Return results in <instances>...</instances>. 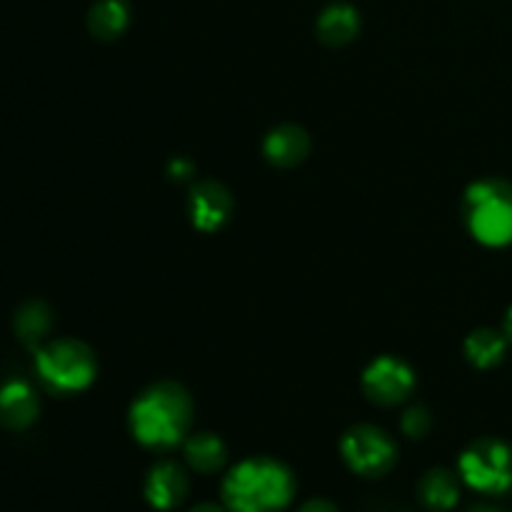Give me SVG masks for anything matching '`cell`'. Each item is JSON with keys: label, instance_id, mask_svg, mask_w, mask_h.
<instances>
[{"label": "cell", "instance_id": "6da1fadb", "mask_svg": "<svg viewBox=\"0 0 512 512\" xmlns=\"http://www.w3.org/2000/svg\"><path fill=\"white\" fill-rule=\"evenodd\" d=\"M128 425L133 438L148 450H173L185 443L193 425V400L178 383L150 385L130 405Z\"/></svg>", "mask_w": 512, "mask_h": 512}, {"label": "cell", "instance_id": "7a4b0ae2", "mask_svg": "<svg viewBox=\"0 0 512 512\" xmlns=\"http://www.w3.org/2000/svg\"><path fill=\"white\" fill-rule=\"evenodd\" d=\"M293 470L275 458H248L228 470L223 480V505L228 512H283L293 503Z\"/></svg>", "mask_w": 512, "mask_h": 512}, {"label": "cell", "instance_id": "3957f363", "mask_svg": "<svg viewBox=\"0 0 512 512\" xmlns=\"http://www.w3.org/2000/svg\"><path fill=\"white\" fill-rule=\"evenodd\" d=\"M463 218L470 235L488 248L512 243V183L500 178L475 180L463 198Z\"/></svg>", "mask_w": 512, "mask_h": 512}, {"label": "cell", "instance_id": "277c9868", "mask_svg": "<svg viewBox=\"0 0 512 512\" xmlns=\"http://www.w3.org/2000/svg\"><path fill=\"white\" fill-rule=\"evenodd\" d=\"M35 368L55 393H80L98 375V358L83 340L58 338L40 345L35 353Z\"/></svg>", "mask_w": 512, "mask_h": 512}, {"label": "cell", "instance_id": "5b68a950", "mask_svg": "<svg viewBox=\"0 0 512 512\" xmlns=\"http://www.w3.org/2000/svg\"><path fill=\"white\" fill-rule=\"evenodd\" d=\"M460 480L483 495H505L512 490V445L498 438H480L465 448L458 460Z\"/></svg>", "mask_w": 512, "mask_h": 512}, {"label": "cell", "instance_id": "8992f818", "mask_svg": "<svg viewBox=\"0 0 512 512\" xmlns=\"http://www.w3.org/2000/svg\"><path fill=\"white\" fill-rule=\"evenodd\" d=\"M340 453L348 468L363 478H383L398 463V445L375 425H355L340 440Z\"/></svg>", "mask_w": 512, "mask_h": 512}, {"label": "cell", "instance_id": "52a82bcc", "mask_svg": "<svg viewBox=\"0 0 512 512\" xmlns=\"http://www.w3.org/2000/svg\"><path fill=\"white\" fill-rule=\"evenodd\" d=\"M363 390L373 403L393 408L410 398L415 390V373L403 358L380 355L363 373Z\"/></svg>", "mask_w": 512, "mask_h": 512}, {"label": "cell", "instance_id": "ba28073f", "mask_svg": "<svg viewBox=\"0 0 512 512\" xmlns=\"http://www.w3.org/2000/svg\"><path fill=\"white\" fill-rule=\"evenodd\" d=\"M188 213L195 228L203 233H215L228 223L233 213V195L218 180H200L190 190Z\"/></svg>", "mask_w": 512, "mask_h": 512}, {"label": "cell", "instance_id": "9c48e42d", "mask_svg": "<svg viewBox=\"0 0 512 512\" xmlns=\"http://www.w3.org/2000/svg\"><path fill=\"white\" fill-rule=\"evenodd\" d=\"M188 490V473H185L183 465L173 463V460H163V463L153 465L143 485L145 500L150 503V508L160 512L175 510L178 505H183V500L188 498Z\"/></svg>", "mask_w": 512, "mask_h": 512}, {"label": "cell", "instance_id": "30bf717a", "mask_svg": "<svg viewBox=\"0 0 512 512\" xmlns=\"http://www.w3.org/2000/svg\"><path fill=\"white\" fill-rule=\"evenodd\" d=\"M263 153L275 168H295L310 155V135L300 125H278L265 135Z\"/></svg>", "mask_w": 512, "mask_h": 512}, {"label": "cell", "instance_id": "8fae6325", "mask_svg": "<svg viewBox=\"0 0 512 512\" xmlns=\"http://www.w3.org/2000/svg\"><path fill=\"white\" fill-rule=\"evenodd\" d=\"M40 403L35 390L23 380L0 388V425L8 430H25L38 420Z\"/></svg>", "mask_w": 512, "mask_h": 512}, {"label": "cell", "instance_id": "7c38bea8", "mask_svg": "<svg viewBox=\"0 0 512 512\" xmlns=\"http://www.w3.org/2000/svg\"><path fill=\"white\" fill-rule=\"evenodd\" d=\"M420 503L433 512H448L460 500V480L458 475L445 468H433L423 475L418 483Z\"/></svg>", "mask_w": 512, "mask_h": 512}, {"label": "cell", "instance_id": "4fadbf2b", "mask_svg": "<svg viewBox=\"0 0 512 512\" xmlns=\"http://www.w3.org/2000/svg\"><path fill=\"white\" fill-rule=\"evenodd\" d=\"M185 463L203 475H213L228 463V448L215 433H193L185 438Z\"/></svg>", "mask_w": 512, "mask_h": 512}, {"label": "cell", "instance_id": "5bb4252c", "mask_svg": "<svg viewBox=\"0 0 512 512\" xmlns=\"http://www.w3.org/2000/svg\"><path fill=\"white\" fill-rule=\"evenodd\" d=\"M360 15L353 5L333 3L320 13L318 35L328 45H345L358 35Z\"/></svg>", "mask_w": 512, "mask_h": 512}, {"label": "cell", "instance_id": "9a60e30c", "mask_svg": "<svg viewBox=\"0 0 512 512\" xmlns=\"http://www.w3.org/2000/svg\"><path fill=\"white\" fill-rule=\"evenodd\" d=\"M510 340L505 338V333L495 328H478L475 333L468 335L465 340V358L480 370H490L495 365H500L508 355Z\"/></svg>", "mask_w": 512, "mask_h": 512}, {"label": "cell", "instance_id": "2e32d148", "mask_svg": "<svg viewBox=\"0 0 512 512\" xmlns=\"http://www.w3.org/2000/svg\"><path fill=\"white\" fill-rule=\"evenodd\" d=\"M53 328V313L43 300H28L15 313V333L28 348H40Z\"/></svg>", "mask_w": 512, "mask_h": 512}, {"label": "cell", "instance_id": "e0dca14e", "mask_svg": "<svg viewBox=\"0 0 512 512\" xmlns=\"http://www.w3.org/2000/svg\"><path fill=\"white\" fill-rule=\"evenodd\" d=\"M130 23V5L125 0H98L88 15V28L95 38L115 40Z\"/></svg>", "mask_w": 512, "mask_h": 512}, {"label": "cell", "instance_id": "ac0fdd59", "mask_svg": "<svg viewBox=\"0 0 512 512\" xmlns=\"http://www.w3.org/2000/svg\"><path fill=\"white\" fill-rule=\"evenodd\" d=\"M400 428L408 438H425L433 428V418H430V410L423 405H413L410 410H405L403 420H400Z\"/></svg>", "mask_w": 512, "mask_h": 512}, {"label": "cell", "instance_id": "d6986e66", "mask_svg": "<svg viewBox=\"0 0 512 512\" xmlns=\"http://www.w3.org/2000/svg\"><path fill=\"white\" fill-rule=\"evenodd\" d=\"M193 173H195V168H193V163H190V160H185V158L170 160L168 175L173 180H178V183H183V180H190V178H193Z\"/></svg>", "mask_w": 512, "mask_h": 512}, {"label": "cell", "instance_id": "ffe728a7", "mask_svg": "<svg viewBox=\"0 0 512 512\" xmlns=\"http://www.w3.org/2000/svg\"><path fill=\"white\" fill-rule=\"evenodd\" d=\"M298 512H340L335 508L330 500H323V498H315V500H308V503L303 505Z\"/></svg>", "mask_w": 512, "mask_h": 512}, {"label": "cell", "instance_id": "44dd1931", "mask_svg": "<svg viewBox=\"0 0 512 512\" xmlns=\"http://www.w3.org/2000/svg\"><path fill=\"white\" fill-rule=\"evenodd\" d=\"M190 512H228V508H225V505H218V503H200V505H195Z\"/></svg>", "mask_w": 512, "mask_h": 512}, {"label": "cell", "instance_id": "7402d4cb", "mask_svg": "<svg viewBox=\"0 0 512 512\" xmlns=\"http://www.w3.org/2000/svg\"><path fill=\"white\" fill-rule=\"evenodd\" d=\"M503 333H505V338H508L510 343H512V308L508 310V315H505V328H503Z\"/></svg>", "mask_w": 512, "mask_h": 512}, {"label": "cell", "instance_id": "603a6c76", "mask_svg": "<svg viewBox=\"0 0 512 512\" xmlns=\"http://www.w3.org/2000/svg\"><path fill=\"white\" fill-rule=\"evenodd\" d=\"M470 512H503V510H498V508H490V505H480V508H473Z\"/></svg>", "mask_w": 512, "mask_h": 512}]
</instances>
